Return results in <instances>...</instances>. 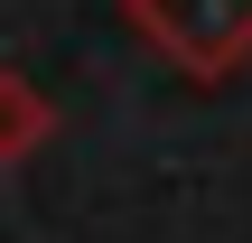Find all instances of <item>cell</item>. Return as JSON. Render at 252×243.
Segmentation results:
<instances>
[{
	"instance_id": "2",
	"label": "cell",
	"mask_w": 252,
	"mask_h": 243,
	"mask_svg": "<svg viewBox=\"0 0 252 243\" xmlns=\"http://www.w3.org/2000/svg\"><path fill=\"white\" fill-rule=\"evenodd\" d=\"M47 131H56V103L19 66H0V169H19L28 150H47Z\"/></svg>"
},
{
	"instance_id": "1",
	"label": "cell",
	"mask_w": 252,
	"mask_h": 243,
	"mask_svg": "<svg viewBox=\"0 0 252 243\" xmlns=\"http://www.w3.org/2000/svg\"><path fill=\"white\" fill-rule=\"evenodd\" d=\"M122 19L187 84H224L252 66V0H122Z\"/></svg>"
}]
</instances>
